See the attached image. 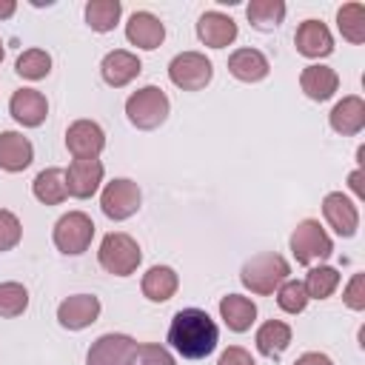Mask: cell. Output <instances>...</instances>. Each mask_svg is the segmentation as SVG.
Returning a JSON list of instances; mask_svg holds the SVG:
<instances>
[{
    "label": "cell",
    "instance_id": "cell-20",
    "mask_svg": "<svg viewBox=\"0 0 365 365\" xmlns=\"http://www.w3.org/2000/svg\"><path fill=\"white\" fill-rule=\"evenodd\" d=\"M34 160V145L20 131H3L0 134V168L3 171H23Z\"/></svg>",
    "mask_w": 365,
    "mask_h": 365
},
{
    "label": "cell",
    "instance_id": "cell-25",
    "mask_svg": "<svg viewBox=\"0 0 365 365\" xmlns=\"http://www.w3.org/2000/svg\"><path fill=\"white\" fill-rule=\"evenodd\" d=\"M254 342H257V351H259L262 356L277 359V356L291 345V325L282 322V319H268V322H262V325L257 328Z\"/></svg>",
    "mask_w": 365,
    "mask_h": 365
},
{
    "label": "cell",
    "instance_id": "cell-17",
    "mask_svg": "<svg viewBox=\"0 0 365 365\" xmlns=\"http://www.w3.org/2000/svg\"><path fill=\"white\" fill-rule=\"evenodd\" d=\"M294 43H297V51H299L302 57H311V60L328 57V54L334 51V37H331L328 26L319 23V20H305V23H299V29H297V34H294Z\"/></svg>",
    "mask_w": 365,
    "mask_h": 365
},
{
    "label": "cell",
    "instance_id": "cell-35",
    "mask_svg": "<svg viewBox=\"0 0 365 365\" xmlns=\"http://www.w3.org/2000/svg\"><path fill=\"white\" fill-rule=\"evenodd\" d=\"M23 237V225L17 220V214L0 208V251H11Z\"/></svg>",
    "mask_w": 365,
    "mask_h": 365
},
{
    "label": "cell",
    "instance_id": "cell-8",
    "mask_svg": "<svg viewBox=\"0 0 365 365\" xmlns=\"http://www.w3.org/2000/svg\"><path fill=\"white\" fill-rule=\"evenodd\" d=\"M140 200H143L140 185L134 180H128V177H117L103 188L100 208H103V214L108 220H128L131 214L140 211Z\"/></svg>",
    "mask_w": 365,
    "mask_h": 365
},
{
    "label": "cell",
    "instance_id": "cell-18",
    "mask_svg": "<svg viewBox=\"0 0 365 365\" xmlns=\"http://www.w3.org/2000/svg\"><path fill=\"white\" fill-rule=\"evenodd\" d=\"M328 123H331V128H334L336 134H342V137L359 134V131L365 128V100L356 97V94L342 97V100L331 108Z\"/></svg>",
    "mask_w": 365,
    "mask_h": 365
},
{
    "label": "cell",
    "instance_id": "cell-28",
    "mask_svg": "<svg viewBox=\"0 0 365 365\" xmlns=\"http://www.w3.org/2000/svg\"><path fill=\"white\" fill-rule=\"evenodd\" d=\"M123 3L120 0H88L86 3V23L94 31H111L120 23Z\"/></svg>",
    "mask_w": 365,
    "mask_h": 365
},
{
    "label": "cell",
    "instance_id": "cell-32",
    "mask_svg": "<svg viewBox=\"0 0 365 365\" xmlns=\"http://www.w3.org/2000/svg\"><path fill=\"white\" fill-rule=\"evenodd\" d=\"M29 308V291L20 282H0V317H20Z\"/></svg>",
    "mask_w": 365,
    "mask_h": 365
},
{
    "label": "cell",
    "instance_id": "cell-14",
    "mask_svg": "<svg viewBox=\"0 0 365 365\" xmlns=\"http://www.w3.org/2000/svg\"><path fill=\"white\" fill-rule=\"evenodd\" d=\"M140 71H143L140 57L131 54V51H125V48H114V51H108V54L103 57V63H100V74H103V80H106L108 86H114V88L128 86Z\"/></svg>",
    "mask_w": 365,
    "mask_h": 365
},
{
    "label": "cell",
    "instance_id": "cell-15",
    "mask_svg": "<svg viewBox=\"0 0 365 365\" xmlns=\"http://www.w3.org/2000/svg\"><path fill=\"white\" fill-rule=\"evenodd\" d=\"M9 114L20 123V125H40L48 114V100L37 91V88H17L9 100Z\"/></svg>",
    "mask_w": 365,
    "mask_h": 365
},
{
    "label": "cell",
    "instance_id": "cell-7",
    "mask_svg": "<svg viewBox=\"0 0 365 365\" xmlns=\"http://www.w3.org/2000/svg\"><path fill=\"white\" fill-rule=\"evenodd\" d=\"M211 74H214V66L200 51H182V54H177L168 63V77L182 91H200V88H205L211 83Z\"/></svg>",
    "mask_w": 365,
    "mask_h": 365
},
{
    "label": "cell",
    "instance_id": "cell-10",
    "mask_svg": "<svg viewBox=\"0 0 365 365\" xmlns=\"http://www.w3.org/2000/svg\"><path fill=\"white\" fill-rule=\"evenodd\" d=\"M100 317V299L94 294H74L57 305V322L68 331H83Z\"/></svg>",
    "mask_w": 365,
    "mask_h": 365
},
{
    "label": "cell",
    "instance_id": "cell-41",
    "mask_svg": "<svg viewBox=\"0 0 365 365\" xmlns=\"http://www.w3.org/2000/svg\"><path fill=\"white\" fill-rule=\"evenodd\" d=\"M0 63H3V40H0Z\"/></svg>",
    "mask_w": 365,
    "mask_h": 365
},
{
    "label": "cell",
    "instance_id": "cell-39",
    "mask_svg": "<svg viewBox=\"0 0 365 365\" xmlns=\"http://www.w3.org/2000/svg\"><path fill=\"white\" fill-rule=\"evenodd\" d=\"M348 185L354 188V194L362 200L365 197V185H362V168H356V171H351V177H348Z\"/></svg>",
    "mask_w": 365,
    "mask_h": 365
},
{
    "label": "cell",
    "instance_id": "cell-29",
    "mask_svg": "<svg viewBox=\"0 0 365 365\" xmlns=\"http://www.w3.org/2000/svg\"><path fill=\"white\" fill-rule=\"evenodd\" d=\"M336 26L348 43H354V46L365 43V6L362 3H345L336 11Z\"/></svg>",
    "mask_w": 365,
    "mask_h": 365
},
{
    "label": "cell",
    "instance_id": "cell-23",
    "mask_svg": "<svg viewBox=\"0 0 365 365\" xmlns=\"http://www.w3.org/2000/svg\"><path fill=\"white\" fill-rule=\"evenodd\" d=\"M228 71L242 80V83H257L262 77H268L271 66H268V57L257 48H237L231 57H228Z\"/></svg>",
    "mask_w": 365,
    "mask_h": 365
},
{
    "label": "cell",
    "instance_id": "cell-37",
    "mask_svg": "<svg viewBox=\"0 0 365 365\" xmlns=\"http://www.w3.org/2000/svg\"><path fill=\"white\" fill-rule=\"evenodd\" d=\"M217 365H257V362H254V356H251L245 348L231 345V348H225V351L220 354V362H217Z\"/></svg>",
    "mask_w": 365,
    "mask_h": 365
},
{
    "label": "cell",
    "instance_id": "cell-22",
    "mask_svg": "<svg viewBox=\"0 0 365 365\" xmlns=\"http://www.w3.org/2000/svg\"><path fill=\"white\" fill-rule=\"evenodd\" d=\"M140 288H143V297H145V299H151V302H165V299H171V297L177 294L180 277H177V271L168 268V265H151V268L143 274Z\"/></svg>",
    "mask_w": 365,
    "mask_h": 365
},
{
    "label": "cell",
    "instance_id": "cell-11",
    "mask_svg": "<svg viewBox=\"0 0 365 365\" xmlns=\"http://www.w3.org/2000/svg\"><path fill=\"white\" fill-rule=\"evenodd\" d=\"M134 339L128 334H103L91 342L86 365H128V356L134 351Z\"/></svg>",
    "mask_w": 365,
    "mask_h": 365
},
{
    "label": "cell",
    "instance_id": "cell-13",
    "mask_svg": "<svg viewBox=\"0 0 365 365\" xmlns=\"http://www.w3.org/2000/svg\"><path fill=\"white\" fill-rule=\"evenodd\" d=\"M103 182V163L100 160H74L66 168V188L68 197L88 200Z\"/></svg>",
    "mask_w": 365,
    "mask_h": 365
},
{
    "label": "cell",
    "instance_id": "cell-5",
    "mask_svg": "<svg viewBox=\"0 0 365 365\" xmlns=\"http://www.w3.org/2000/svg\"><path fill=\"white\" fill-rule=\"evenodd\" d=\"M51 237H54L57 251L77 257V254L88 251V245H91V240H94V222H91V217L83 214V211H68V214H63V217L54 222V234H51Z\"/></svg>",
    "mask_w": 365,
    "mask_h": 365
},
{
    "label": "cell",
    "instance_id": "cell-24",
    "mask_svg": "<svg viewBox=\"0 0 365 365\" xmlns=\"http://www.w3.org/2000/svg\"><path fill=\"white\" fill-rule=\"evenodd\" d=\"M220 317H222V322H225L231 331L242 334V331H248V328L254 325V319H257V305H254L248 297H242V294H228V297L220 299Z\"/></svg>",
    "mask_w": 365,
    "mask_h": 365
},
{
    "label": "cell",
    "instance_id": "cell-27",
    "mask_svg": "<svg viewBox=\"0 0 365 365\" xmlns=\"http://www.w3.org/2000/svg\"><path fill=\"white\" fill-rule=\"evenodd\" d=\"M245 17H248V23H251L254 29L271 31V29H277V26L282 23V17H285V3H282V0H251V3L245 6Z\"/></svg>",
    "mask_w": 365,
    "mask_h": 365
},
{
    "label": "cell",
    "instance_id": "cell-34",
    "mask_svg": "<svg viewBox=\"0 0 365 365\" xmlns=\"http://www.w3.org/2000/svg\"><path fill=\"white\" fill-rule=\"evenodd\" d=\"M128 365H174V356H171L168 348L145 342V345H134V351L128 356Z\"/></svg>",
    "mask_w": 365,
    "mask_h": 365
},
{
    "label": "cell",
    "instance_id": "cell-2",
    "mask_svg": "<svg viewBox=\"0 0 365 365\" xmlns=\"http://www.w3.org/2000/svg\"><path fill=\"white\" fill-rule=\"evenodd\" d=\"M291 274V265L285 257L274 254V251H265V254H257L251 257L245 265H242V285L251 291V294H259V297H268L274 294Z\"/></svg>",
    "mask_w": 365,
    "mask_h": 365
},
{
    "label": "cell",
    "instance_id": "cell-36",
    "mask_svg": "<svg viewBox=\"0 0 365 365\" xmlns=\"http://www.w3.org/2000/svg\"><path fill=\"white\" fill-rule=\"evenodd\" d=\"M345 305L351 311H365V274H354L345 288Z\"/></svg>",
    "mask_w": 365,
    "mask_h": 365
},
{
    "label": "cell",
    "instance_id": "cell-19",
    "mask_svg": "<svg viewBox=\"0 0 365 365\" xmlns=\"http://www.w3.org/2000/svg\"><path fill=\"white\" fill-rule=\"evenodd\" d=\"M197 37L208 48H225L237 40V23L222 11H205L197 23Z\"/></svg>",
    "mask_w": 365,
    "mask_h": 365
},
{
    "label": "cell",
    "instance_id": "cell-1",
    "mask_svg": "<svg viewBox=\"0 0 365 365\" xmlns=\"http://www.w3.org/2000/svg\"><path fill=\"white\" fill-rule=\"evenodd\" d=\"M217 322L202 308H182L168 325V342L185 359H202L217 348Z\"/></svg>",
    "mask_w": 365,
    "mask_h": 365
},
{
    "label": "cell",
    "instance_id": "cell-3",
    "mask_svg": "<svg viewBox=\"0 0 365 365\" xmlns=\"http://www.w3.org/2000/svg\"><path fill=\"white\" fill-rule=\"evenodd\" d=\"M97 259H100L103 271H108L114 277H128V274L137 271V265L143 259V251H140L134 237H128L123 231H111V234L103 237Z\"/></svg>",
    "mask_w": 365,
    "mask_h": 365
},
{
    "label": "cell",
    "instance_id": "cell-12",
    "mask_svg": "<svg viewBox=\"0 0 365 365\" xmlns=\"http://www.w3.org/2000/svg\"><path fill=\"white\" fill-rule=\"evenodd\" d=\"M322 214L328 220V225L339 234V237H354L359 228V211L356 202H351L342 191H331L322 200Z\"/></svg>",
    "mask_w": 365,
    "mask_h": 365
},
{
    "label": "cell",
    "instance_id": "cell-4",
    "mask_svg": "<svg viewBox=\"0 0 365 365\" xmlns=\"http://www.w3.org/2000/svg\"><path fill=\"white\" fill-rule=\"evenodd\" d=\"M168 108H171L168 97L157 86H143L125 100V114H128L131 125H137L143 131H151V128L163 125L165 117H168Z\"/></svg>",
    "mask_w": 365,
    "mask_h": 365
},
{
    "label": "cell",
    "instance_id": "cell-6",
    "mask_svg": "<svg viewBox=\"0 0 365 365\" xmlns=\"http://www.w3.org/2000/svg\"><path fill=\"white\" fill-rule=\"evenodd\" d=\"M291 251L299 265H311L317 259H328L334 251V242L317 220H302L291 234Z\"/></svg>",
    "mask_w": 365,
    "mask_h": 365
},
{
    "label": "cell",
    "instance_id": "cell-26",
    "mask_svg": "<svg viewBox=\"0 0 365 365\" xmlns=\"http://www.w3.org/2000/svg\"><path fill=\"white\" fill-rule=\"evenodd\" d=\"M31 191H34V197H37L43 205H60V202L68 197L66 171H63V168H43V171L34 177Z\"/></svg>",
    "mask_w": 365,
    "mask_h": 365
},
{
    "label": "cell",
    "instance_id": "cell-33",
    "mask_svg": "<svg viewBox=\"0 0 365 365\" xmlns=\"http://www.w3.org/2000/svg\"><path fill=\"white\" fill-rule=\"evenodd\" d=\"M277 305H279L285 314H299V311H305V305H308L305 285H302L299 279H285V282L277 288Z\"/></svg>",
    "mask_w": 365,
    "mask_h": 365
},
{
    "label": "cell",
    "instance_id": "cell-16",
    "mask_svg": "<svg viewBox=\"0 0 365 365\" xmlns=\"http://www.w3.org/2000/svg\"><path fill=\"white\" fill-rule=\"evenodd\" d=\"M125 37H128L131 46L151 51L165 40V26L151 11H134L125 23Z\"/></svg>",
    "mask_w": 365,
    "mask_h": 365
},
{
    "label": "cell",
    "instance_id": "cell-30",
    "mask_svg": "<svg viewBox=\"0 0 365 365\" xmlns=\"http://www.w3.org/2000/svg\"><path fill=\"white\" fill-rule=\"evenodd\" d=\"M302 285H305L308 299H328V297L336 291V285H339V271H336V268H331V265L311 268Z\"/></svg>",
    "mask_w": 365,
    "mask_h": 365
},
{
    "label": "cell",
    "instance_id": "cell-40",
    "mask_svg": "<svg viewBox=\"0 0 365 365\" xmlns=\"http://www.w3.org/2000/svg\"><path fill=\"white\" fill-rule=\"evenodd\" d=\"M14 11H17V3L14 0H0V20H9Z\"/></svg>",
    "mask_w": 365,
    "mask_h": 365
},
{
    "label": "cell",
    "instance_id": "cell-21",
    "mask_svg": "<svg viewBox=\"0 0 365 365\" xmlns=\"http://www.w3.org/2000/svg\"><path fill=\"white\" fill-rule=\"evenodd\" d=\"M299 88L305 91V97L322 103L328 97H334V91L339 88V74L331 68V66H305L302 74H299Z\"/></svg>",
    "mask_w": 365,
    "mask_h": 365
},
{
    "label": "cell",
    "instance_id": "cell-31",
    "mask_svg": "<svg viewBox=\"0 0 365 365\" xmlns=\"http://www.w3.org/2000/svg\"><path fill=\"white\" fill-rule=\"evenodd\" d=\"M17 74L20 77H26V80H43L48 71H51V57H48V51H43V48H29V51H23L20 57H17Z\"/></svg>",
    "mask_w": 365,
    "mask_h": 365
},
{
    "label": "cell",
    "instance_id": "cell-9",
    "mask_svg": "<svg viewBox=\"0 0 365 365\" xmlns=\"http://www.w3.org/2000/svg\"><path fill=\"white\" fill-rule=\"evenodd\" d=\"M66 148L74 160H97L106 148V134L94 120H77L66 131Z\"/></svg>",
    "mask_w": 365,
    "mask_h": 365
},
{
    "label": "cell",
    "instance_id": "cell-38",
    "mask_svg": "<svg viewBox=\"0 0 365 365\" xmlns=\"http://www.w3.org/2000/svg\"><path fill=\"white\" fill-rule=\"evenodd\" d=\"M294 365H334V362H331V356H325V354H319V351H308V354H302Z\"/></svg>",
    "mask_w": 365,
    "mask_h": 365
}]
</instances>
